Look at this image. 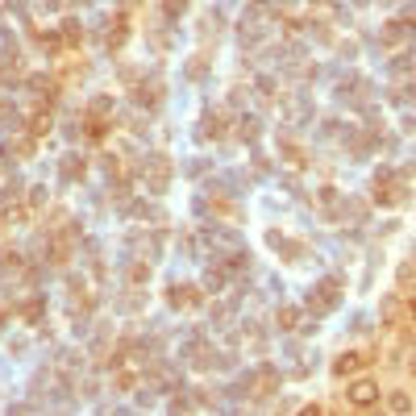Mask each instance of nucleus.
Wrapping results in <instances>:
<instances>
[{
    "label": "nucleus",
    "mask_w": 416,
    "mask_h": 416,
    "mask_svg": "<svg viewBox=\"0 0 416 416\" xmlns=\"http://www.w3.org/2000/svg\"><path fill=\"white\" fill-rule=\"evenodd\" d=\"M354 400H358V404H371V400H375V387H371V383H358V387H354Z\"/></svg>",
    "instance_id": "f257e3e1"
}]
</instances>
